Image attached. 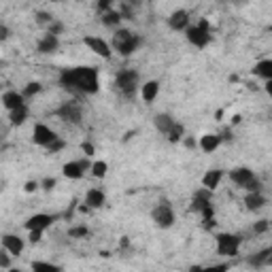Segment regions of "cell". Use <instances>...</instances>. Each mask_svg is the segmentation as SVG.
<instances>
[{
    "instance_id": "obj_25",
    "label": "cell",
    "mask_w": 272,
    "mask_h": 272,
    "mask_svg": "<svg viewBox=\"0 0 272 272\" xmlns=\"http://www.w3.org/2000/svg\"><path fill=\"white\" fill-rule=\"evenodd\" d=\"M62 172H64V177L66 179H81L83 174H85V170L81 168V164L79 162H66L64 164V168H62Z\"/></svg>"
},
{
    "instance_id": "obj_30",
    "label": "cell",
    "mask_w": 272,
    "mask_h": 272,
    "mask_svg": "<svg viewBox=\"0 0 272 272\" xmlns=\"http://www.w3.org/2000/svg\"><path fill=\"white\" fill-rule=\"evenodd\" d=\"M228 270H230V264H217V266H206V268H200V266L189 268V272H228Z\"/></svg>"
},
{
    "instance_id": "obj_37",
    "label": "cell",
    "mask_w": 272,
    "mask_h": 272,
    "mask_svg": "<svg viewBox=\"0 0 272 272\" xmlns=\"http://www.w3.org/2000/svg\"><path fill=\"white\" fill-rule=\"evenodd\" d=\"M64 145H66V142H64V140L60 138V136H58V138H55V140L51 142V145L47 147V151H49V153H58V151H62V149H64Z\"/></svg>"
},
{
    "instance_id": "obj_35",
    "label": "cell",
    "mask_w": 272,
    "mask_h": 272,
    "mask_svg": "<svg viewBox=\"0 0 272 272\" xmlns=\"http://www.w3.org/2000/svg\"><path fill=\"white\" fill-rule=\"evenodd\" d=\"M62 30H64V23H60V21H51L49 23V30H47V34H53V36H60L62 34Z\"/></svg>"
},
{
    "instance_id": "obj_24",
    "label": "cell",
    "mask_w": 272,
    "mask_h": 272,
    "mask_svg": "<svg viewBox=\"0 0 272 272\" xmlns=\"http://www.w3.org/2000/svg\"><path fill=\"white\" fill-rule=\"evenodd\" d=\"M157 94H159V83L157 81H147L140 87V96H142V100L145 102H153L157 98Z\"/></svg>"
},
{
    "instance_id": "obj_5",
    "label": "cell",
    "mask_w": 272,
    "mask_h": 272,
    "mask_svg": "<svg viewBox=\"0 0 272 272\" xmlns=\"http://www.w3.org/2000/svg\"><path fill=\"white\" fill-rule=\"evenodd\" d=\"M151 219L155 221L157 228H172L174 226V219H177V215H174V209L170 206L168 200H162L153 211H151Z\"/></svg>"
},
{
    "instance_id": "obj_12",
    "label": "cell",
    "mask_w": 272,
    "mask_h": 272,
    "mask_svg": "<svg viewBox=\"0 0 272 272\" xmlns=\"http://www.w3.org/2000/svg\"><path fill=\"white\" fill-rule=\"evenodd\" d=\"M23 238H19L17 234H4L2 236V249L9 255H19L23 251Z\"/></svg>"
},
{
    "instance_id": "obj_15",
    "label": "cell",
    "mask_w": 272,
    "mask_h": 272,
    "mask_svg": "<svg viewBox=\"0 0 272 272\" xmlns=\"http://www.w3.org/2000/svg\"><path fill=\"white\" fill-rule=\"evenodd\" d=\"M211 194H213V191L200 187L196 194H194V198H191V211H200V213H202L206 206H211Z\"/></svg>"
},
{
    "instance_id": "obj_49",
    "label": "cell",
    "mask_w": 272,
    "mask_h": 272,
    "mask_svg": "<svg viewBox=\"0 0 272 272\" xmlns=\"http://www.w3.org/2000/svg\"><path fill=\"white\" fill-rule=\"evenodd\" d=\"M215 117H217V122H221V119H223V109L217 111V113H215Z\"/></svg>"
},
{
    "instance_id": "obj_21",
    "label": "cell",
    "mask_w": 272,
    "mask_h": 272,
    "mask_svg": "<svg viewBox=\"0 0 272 272\" xmlns=\"http://www.w3.org/2000/svg\"><path fill=\"white\" fill-rule=\"evenodd\" d=\"M253 75L262 77L264 81H272V60H260L253 66Z\"/></svg>"
},
{
    "instance_id": "obj_50",
    "label": "cell",
    "mask_w": 272,
    "mask_h": 272,
    "mask_svg": "<svg viewBox=\"0 0 272 272\" xmlns=\"http://www.w3.org/2000/svg\"><path fill=\"white\" fill-rule=\"evenodd\" d=\"M9 272H21V270H17V268H9Z\"/></svg>"
},
{
    "instance_id": "obj_20",
    "label": "cell",
    "mask_w": 272,
    "mask_h": 272,
    "mask_svg": "<svg viewBox=\"0 0 272 272\" xmlns=\"http://www.w3.org/2000/svg\"><path fill=\"white\" fill-rule=\"evenodd\" d=\"M198 145L202 151H206V153H213V151L221 145V138H219V134H204V136H200Z\"/></svg>"
},
{
    "instance_id": "obj_33",
    "label": "cell",
    "mask_w": 272,
    "mask_h": 272,
    "mask_svg": "<svg viewBox=\"0 0 272 272\" xmlns=\"http://www.w3.org/2000/svg\"><path fill=\"white\" fill-rule=\"evenodd\" d=\"M87 234H90V230H87L85 226H77V228H70L68 230V236L70 238H85Z\"/></svg>"
},
{
    "instance_id": "obj_7",
    "label": "cell",
    "mask_w": 272,
    "mask_h": 272,
    "mask_svg": "<svg viewBox=\"0 0 272 272\" xmlns=\"http://www.w3.org/2000/svg\"><path fill=\"white\" fill-rule=\"evenodd\" d=\"M55 115H58L62 122L73 124V126H81V122H83V111L77 102H64V105L55 111Z\"/></svg>"
},
{
    "instance_id": "obj_10",
    "label": "cell",
    "mask_w": 272,
    "mask_h": 272,
    "mask_svg": "<svg viewBox=\"0 0 272 272\" xmlns=\"http://www.w3.org/2000/svg\"><path fill=\"white\" fill-rule=\"evenodd\" d=\"M53 221H55L53 215H47V213H36V215H32V217L26 221V228H28V232H30V230L45 232L47 228H51V226H53Z\"/></svg>"
},
{
    "instance_id": "obj_34",
    "label": "cell",
    "mask_w": 272,
    "mask_h": 272,
    "mask_svg": "<svg viewBox=\"0 0 272 272\" xmlns=\"http://www.w3.org/2000/svg\"><path fill=\"white\" fill-rule=\"evenodd\" d=\"M111 9H113V2H111V0H98V2H96V11H98L100 15L109 13Z\"/></svg>"
},
{
    "instance_id": "obj_42",
    "label": "cell",
    "mask_w": 272,
    "mask_h": 272,
    "mask_svg": "<svg viewBox=\"0 0 272 272\" xmlns=\"http://www.w3.org/2000/svg\"><path fill=\"white\" fill-rule=\"evenodd\" d=\"M30 243H41V238H43V232H38V230H30Z\"/></svg>"
},
{
    "instance_id": "obj_6",
    "label": "cell",
    "mask_w": 272,
    "mask_h": 272,
    "mask_svg": "<svg viewBox=\"0 0 272 272\" xmlns=\"http://www.w3.org/2000/svg\"><path fill=\"white\" fill-rule=\"evenodd\" d=\"M238 247H241V236L230 234V232H221L217 234V253L226 255V258H236Z\"/></svg>"
},
{
    "instance_id": "obj_14",
    "label": "cell",
    "mask_w": 272,
    "mask_h": 272,
    "mask_svg": "<svg viewBox=\"0 0 272 272\" xmlns=\"http://www.w3.org/2000/svg\"><path fill=\"white\" fill-rule=\"evenodd\" d=\"M2 107H4V109L11 113V111L19 109V107H26V100H23L21 92L9 90V92H4V94H2Z\"/></svg>"
},
{
    "instance_id": "obj_26",
    "label": "cell",
    "mask_w": 272,
    "mask_h": 272,
    "mask_svg": "<svg viewBox=\"0 0 272 272\" xmlns=\"http://www.w3.org/2000/svg\"><path fill=\"white\" fill-rule=\"evenodd\" d=\"M100 19L109 28H119V26H122V15H119V11H115V9H111L109 13H105Z\"/></svg>"
},
{
    "instance_id": "obj_8",
    "label": "cell",
    "mask_w": 272,
    "mask_h": 272,
    "mask_svg": "<svg viewBox=\"0 0 272 272\" xmlns=\"http://www.w3.org/2000/svg\"><path fill=\"white\" fill-rule=\"evenodd\" d=\"M55 138H58V134H55L49 126H45V124H36L34 126V132H32V140H34V145L47 149Z\"/></svg>"
},
{
    "instance_id": "obj_11",
    "label": "cell",
    "mask_w": 272,
    "mask_h": 272,
    "mask_svg": "<svg viewBox=\"0 0 272 272\" xmlns=\"http://www.w3.org/2000/svg\"><path fill=\"white\" fill-rule=\"evenodd\" d=\"M230 179H232V183H234V185H238V187L245 189V187L255 179V172L251 170V168L241 166V168H234V170L230 172Z\"/></svg>"
},
{
    "instance_id": "obj_36",
    "label": "cell",
    "mask_w": 272,
    "mask_h": 272,
    "mask_svg": "<svg viewBox=\"0 0 272 272\" xmlns=\"http://www.w3.org/2000/svg\"><path fill=\"white\" fill-rule=\"evenodd\" d=\"M268 228H270L268 219H260V221H255L253 232H255V234H264V232H268Z\"/></svg>"
},
{
    "instance_id": "obj_3",
    "label": "cell",
    "mask_w": 272,
    "mask_h": 272,
    "mask_svg": "<svg viewBox=\"0 0 272 272\" xmlns=\"http://www.w3.org/2000/svg\"><path fill=\"white\" fill-rule=\"evenodd\" d=\"M138 81H140V75L134 68H124L115 77V87L124 98H134L136 90H138Z\"/></svg>"
},
{
    "instance_id": "obj_46",
    "label": "cell",
    "mask_w": 272,
    "mask_h": 272,
    "mask_svg": "<svg viewBox=\"0 0 272 272\" xmlns=\"http://www.w3.org/2000/svg\"><path fill=\"white\" fill-rule=\"evenodd\" d=\"M219 138H221V142L226 140V142H230L232 140V130L228 128V130H223V134H219Z\"/></svg>"
},
{
    "instance_id": "obj_43",
    "label": "cell",
    "mask_w": 272,
    "mask_h": 272,
    "mask_svg": "<svg viewBox=\"0 0 272 272\" xmlns=\"http://www.w3.org/2000/svg\"><path fill=\"white\" fill-rule=\"evenodd\" d=\"M38 187H41V185H38L36 181H28V183H26V187H23V191H26V194H32V191H36Z\"/></svg>"
},
{
    "instance_id": "obj_18",
    "label": "cell",
    "mask_w": 272,
    "mask_h": 272,
    "mask_svg": "<svg viewBox=\"0 0 272 272\" xmlns=\"http://www.w3.org/2000/svg\"><path fill=\"white\" fill-rule=\"evenodd\" d=\"M266 196L262 194V191H251V194H247L245 196V204H247V209L249 211H260L266 206Z\"/></svg>"
},
{
    "instance_id": "obj_4",
    "label": "cell",
    "mask_w": 272,
    "mask_h": 272,
    "mask_svg": "<svg viewBox=\"0 0 272 272\" xmlns=\"http://www.w3.org/2000/svg\"><path fill=\"white\" fill-rule=\"evenodd\" d=\"M185 32H187L185 34L187 41L194 47H198V49H204V47L211 43V23L206 19H200L196 26H189Z\"/></svg>"
},
{
    "instance_id": "obj_39",
    "label": "cell",
    "mask_w": 272,
    "mask_h": 272,
    "mask_svg": "<svg viewBox=\"0 0 272 272\" xmlns=\"http://www.w3.org/2000/svg\"><path fill=\"white\" fill-rule=\"evenodd\" d=\"M0 268H11V255L4 249H0Z\"/></svg>"
},
{
    "instance_id": "obj_31",
    "label": "cell",
    "mask_w": 272,
    "mask_h": 272,
    "mask_svg": "<svg viewBox=\"0 0 272 272\" xmlns=\"http://www.w3.org/2000/svg\"><path fill=\"white\" fill-rule=\"evenodd\" d=\"M92 174L94 177H98V179H102V177H107V170H109V164L107 162H94L92 164Z\"/></svg>"
},
{
    "instance_id": "obj_29",
    "label": "cell",
    "mask_w": 272,
    "mask_h": 272,
    "mask_svg": "<svg viewBox=\"0 0 272 272\" xmlns=\"http://www.w3.org/2000/svg\"><path fill=\"white\" fill-rule=\"evenodd\" d=\"M43 90V85L38 83V81H30L26 87L21 90V96H23V100H28V98H32V96H36L38 92Z\"/></svg>"
},
{
    "instance_id": "obj_45",
    "label": "cell",
    "mask_w": 272,
    "mask_h": 272,
    "mask_svg": "<svg viewBox=\"0 0 272 272\" xmlns=\"http://www.w3.org/2000/svg\"><path fill=\"white\" fill-rule=\"evenodd\" d=\"M9 34H11V30L4 26V23H0V41H6L9 38Z\"/></svg>"
},
{
    "instance_id": "obj_16",
    "label": "cell",
    "mask_w": 272,
    "mask_h": 272,
    "mask_svg": "<svg viewBox=\"0 0 272 272\" xmlns=\"http://www.w3.org/2000/svg\"><path fill=\"white\" fill-rule=\"evenodd\" d=\"M58 47H60V36L45 34V36L41 38V41H38L36 51H38V53H43V55H47V53H55V51H58Z\"/></svg>"
},
{
    "instance_id": "obj_13",
    "label": "cell",
    "mask_w": 272,
    "mask_h": 272,
    "mask_svg": "<svg viewBox=\"0 0 272 272\" xmlns=\"http://www.w3.org/2000/svg\"><path fill=\"white\" fill-rule=\"evenodd\" d=\"M168 26H170L172 30H177V32H185L189 28V13L187 11H174L170 17H168Z\"/></svg>"
},
{
    "instance_id": "obj_47",
    "label": "cell",
    "mask_w": 272,
    "mask_h": 272,
    "mask_svg": "<svg viewBox=\"0 0 272 272\" xmlns=\"http://www.w3.org/2000/svg\"><path fill=\"white\" fill-rule=\"evenodd\" d=\"M183 142H185V147H187V149H194V147H196V140H194V138H185Z\"/></svg>"
},
{
    "instance_id": "obj_44",
    "label": "cell",
    "mask_w": 272,
    "mask_h": 272,
    "mask_svg": "<svg viewBox=\"0 0 272 272\" xmlns=\"http://www.w3.org/2000/svg\"><path fill=\"white\" fill-rule=\"evenodd\" d=\"M81 151L85 153V157H90V155H94V145H92V142H83Z\"/></svg>"
},
{
    "instance_id": "obj_28",
    "label": "cell",
    "mask_w": 272,
    "mask_h": 272,
    "mask_svg": "<svg viewBox=\"0 0 272 272\" xmlns=\"http://www.w3.org/2000/svg\"><path fill=\"white\" fill-rule=\"evenodd\" d=\"M32 272H62V268L51 262H32Z\"/></svg>"
},
{
    "instance_id": "obj_9",
    "label": "cell",
    "mask_w": 272,
    "mask_h": 272,
    "mask_svg": "<svg viewBox=\"0 0 272 272\" xmlns=\"http://www.w3.org/2000/svg\"><path fill=\"white\" fill-rule=\"evenodd\" d=\"M83 43L90 47V51H94L96 55H100V58H105V60H109L111 55H113V49H111V45H109L102 36H85Z\"/></svg>"
},
{
    "instance_id": "obj_48",
    "label": "cell",
    "mask_w": 272,
    "mask_h": 272,
    "mask_svg": "<svg viewBox=\"0 0 272 272\" xmlns=\"http://www.w3.org/2000/svg\"><path fill=\"white\" fill-rule=\"evenodd\" d=\"M241 119H243L241 115H234V117H232V124H234V126H236V124H241Z\"/></svg>"
},
{
    "instance_id": "obj_23",
    "label": "cell",
    "mask_w": 272,
    "mask_h": 272,
    "mask_svg": "<svg viewBox=\"0 0 272 272\" xmlns=\"http://www.w3.org/2000/svg\"><path fill=\"white\" fill-rule=\"evenodd\" d=\"M153 122H155V128H157V130L162 132L164 136H166L168 132H170V128H172L174 124H177V122H174V117H172V115H168V113H159V115L153 119Z\"/></svg>"
},
{
    "instance_id": "obj_19",
    "label": "cell",
    "mask_w": 272,
    "mask_h": 272,
    "mask_svg": "<svg viewBox=\"0 0 272 272\" xmlns=\"http://www.w3.org/2000/svg\"><path fill=\"white\" fill-rule=\"evenodd\" d=\"M223 179V170H217V168H213V170H209L202 177V187L204 189H209V191H215L217 189V185L221 183Z\"/></svg>"
},
{
    "instance_id": "obj_22",
    "label": "cell",
    "mask_w": 272,
    "mask_h": 272,
    "mask_svg": "<svg viewBox=\"0 0 272 272\" xmlns=\"http://www.w3.org/2000/svg\"><path fill=\"white\" fill-rule=\"evenodd\" d=\"M270 253H272V249H270V247H266V249H262V251H258V253H253L247 262H249V266H255V268L268 266V264H270Z\"/></svg>"
},
{
    "instance_id": "obj_41",
    "label": "cell",
    "mask_w": 272,
    "mask_h": 272,
    "mask_svg": "<svg viewBox=\"0 0 272 272\" xmlns=\"http://www.w3.org/2000/svg\"><path fill=\"white\" fill-rule=\"evenodd\" d=\"M38 185H41L45 191H51V189L55 187V179H53V177H47V179H43L41 183H38Z\"/></svg>"
},
{
    "instance_id": "obj_40",
    "label": "cell",
    "mask_w": 272,
    "mask_h": 272,
    "mask_svg": "<svg viewBox=\"0 0 272 272\" xmlns=\"http://www.w3.org/2000/svg\"><path fill=\"white\" fill-rule=\"evenodd\" d=\"M245 189H247V194H251V191H262V181H260L258 177H255V179H253Z\"/></svg>"
},
{
    "instance_id": "obj_32",
    "label": "cell",
    "mask_w": 272,
    "mask_h": 272,
    "mask_svg": "<svg viewBox=\"0 0 272 272\" xmlns=\"http://www.w3.org/2000/svg\"><path fill=\"white\" fill-rule=\"evenodd\" d=\"M166 138L170 140V142H179V140L183 138V126H181V124H174V126L170 128V132L166 134Z\"/></svg>"
},
{
    "instance_id": "obj_38",
    "label": "cell",
    "mask_w": 272,
    "mask_h": 272,
    "mask_svg": "<svg viewBox=\"0 0 272 272\" xmlns=\"http://www.w3.org/2000/svg\"><path fill=\"white\" fill-rule=\"evenodd\" d=\"M36 21H38V23H47V26H49V23L53 21V15L47 13V11H38V13H36Z\"/></svg>"
},
{
    "instance_id": "obj_27",
    "label": "cell",
    "mask_w": 272,
    "mask_h": 272,
    "mask_svg": "<svg viewBox=\"0 0 272 272\" xmlns=\"http://www.w3.org/2000/svg\"><path fill=\"white\" fill-rule=\"evenodd\" d=\"M28 105L26 107H19V109H15V111H11L9 113V119H11V126H21L23 122L28 119Z\"/></svg>"
},
{
    "instance_id": "obj_1",
    "label": "cell",
    "mask_w": 272,
    "mask_h": 272,
    "mask_svg": "<svg viewBox=\"0 0 272 272\" xmlns=\"http://www.w3.org/2000/svg\"><path fill=\"white\" fill-rule=\"evenodd\" d=\"M60 85L64 90L77 92V94H96L100 90V79L98 68L96 66H75V68H64L60 73Z\"/></svg>"
},
{
    "instance_id": "obj_2",
    "label": "cell",
    "mask_w": 272,
    "mask_h": 272,
    "mask_svg": "<svg viewBox=\"0 0 272 272\" xmlns=\"http://www.w3.org/2000/svg\"><path fill=\"white\" fill-rule=\"evenodd\" d=\"M140 43H142V38L138 34H134L132 30H128V28H119L113 34V49L119 55H124V58L132 55L140 47Z\"/></svg>"
},
{
    "instance_id": "obj_17",
    "label": "cell",
    "mask_w": 272,
    "mask_h": 272,
    "mask_svg": "<svg viewBox=\"0 0 272 272\" xmlns=\"http://www.w3.org/2000/svg\"><path fill=\"white\" fill-rule=\"evenodd\" d=\"M105 202H107V196H105V191L98 189V187H92V189L85 194L87 209H100V206H105Z\"/></svg>"
}]
</instances>
